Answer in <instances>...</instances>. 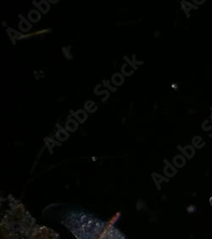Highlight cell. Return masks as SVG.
I'll list each match as a JSON object with an SVG mask.
<instances>
[{
  "mask_svg": "<svg viewBox=\"0 0 212 239\" xmlns=\"http://www.w3.org/2000/svg\"><path fill=\"white\" fill-rule=\"evenodd\" d=\"M28 17H29V19H30V20L33 21V22H37V21L39 20V19H40V15H39V13L38 11H36V10H32V11H31L29 13Z\"/></svg>",
  "mask_w": 212,
  "mask_h": 239,
  "instance_id": "cell-2",
  "label": "cell"
},
{
  "mask_svg": "<svg viewBox=\"0 0 212 239\" xmlns=\"http://www.w3.org/2000/svg\"><path fill=\"white\" fill-rule=\"evenodd\" d=\"M57 137H59V139H60V140H65L66 138H67L68 135L65 131H60L57 133Z\"/></svg>",
  "mask_w": 212,
  "mask_h": 239,
  "instance_id": "cell-7",
  "label": "cell"
},
{
  "mask_svg": "<svg viewBox=\"0 0 212 239\" xmlns=\"http://www.w3.org/2000/svg\"><path fill=\"white\" fill-rule=\"evenodd\" d=\"M38 6L43 13H46L48 10H49V4H48L45 1H42L40 4H38Z\"/></svg>",
  "mask_w": 212,
  "mask_h": 239,
  "instance_id": "cell-6",
  "label": "cell"
},
{
  "mask_svg": "<svg viewBox=\"0 0 212 239\" xmlns=\"http://www.w3.org/2000/svg\"><path fill=\"white\" fill-rule=\"evenodd\" d=\"M123 81H124L123 76L121 75H120V74H115V75H114V76H113V81L115 82V84L121 85V84H122Z\"/></svg>",
  "mask_w": 212,
  "mask_h": 239,
  "instance_id": "cell-4",
  "label": "cell"
},
{
  "mask_svg": "<svg viewBox=\"0 0 212 239\" xmlns=\"http://www.w3.org/2000/svg\"><path fill=\"white\" fill-rule=\"evenodd\" d=\"M30 27H31L30 24H29L28 22H26V21L25 20H22V21H20V28L21 31H28L29 30H30Z\"/></svg>",
  "mask_w": 212,
  "mask_h": 239,
  "instance_id": "cell-5",
  "label": "cell"
},
{
  "mask_svg": "<svg viewBox=\"0 0 212 239\" xmlns=\"http://www.w3.org/2000/svg\"><path fill=\"white\" fill-rule=\"evenodd\" d=\"M77 126H78L77 122H76L73 119H69L67 123H66V129L71 132H75L76 128H77Z\"/></svg>",
  "mask_w": 212,
  "mask_h": 239,
  "instance_id": "cell-1",
  "label": "cell"
},
{
  "mask_svg": "<svg viewBox=\"0 0 212 239\" xmlns=\"http://www.w3.org/2000/svg\"><path fill=\"white\" fill-rule=\"evenodd\" d=\"M75 116H76V118L81 122H81H83L84 121H86V119H87V114L83 110H79L78 112H76L75 114Z\"/></svg>",
  "mask_w": 212,
  "mask_h": 239,
  "instance_id": "cell-3",
  "label": "cell"
}]
</instances>
